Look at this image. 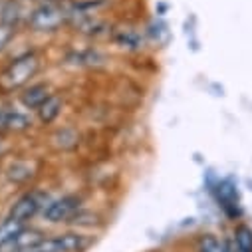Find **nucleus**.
<instances>
[{"label":"nucleus","instance_id":"21","mask_svg":"<svg viewBox=\"0 0 252 252\" xmlns=\"http://www.w3.org/2000/svg\"><path fill=\"white\" fill-rule=\"evenodd\" d=\"M0 119H2V105H0Z\"/></svg>","mask_w":252,"mask_h":252},{"label":"nucleus","instance_id":"2","mask_svg":"<svg viewBox=\"0 0 252 252\" xmlns=\"http://www.w3.org/2000/svg\"><path fill=\"white\" fill-rule=\"evenodd\" d=\"M70 16L66 10V4H36L26 14V28L32 34H56L64 26H68Z\"/></svg>","mask_w":252,"mask_h":252},{"label":"nucleus","instance_id":"13","mask_svg":"<svg viewBox=\"0 0 252 252\" xmlns=\"http://www.w3.org/2000/svg\"><path fill=\"white\" fill-rule=\"evenodd\" d=\"M66 60L70 62L72 66H76V68H95V66L103 64L105 56L97 48L90 46V48H80V50L70 52Z\"/></svg>","mask_w":252,"mask_h":252},{"label":"nucleus","instance_id":"18","mask_svg":"<svg viewBox=\"0 0 252 252\" xmlns=\"http://www.w3.org/2000/svg\"><path fill=\"white\" fill-rule=\"evenodd\" d=\"M99 215L97 213H92V211H86L84 207L70 219V222L68 224H72V226H76V230L78 228H92V226H95V224H99V222H95V220H90V219H97Z\"/></svg>","mask_w":252,"mask_h":252},{"label":"nucleus","instance_id":"5","mask_svg":"<svg viewBox=\"0 0 252 252\" xmlns=\"http://www.w3.org/2000/svg\"><path fill=\"white\" fill-rule=\"evenodd\" d=\"M82 209V199L78 195H62L58 199H50L46 209L42 211V219L48 224H68L70 219Z\"/></svg>","mask_w":252,"mask_h":252},{"label":"nucleus","instance_id":"11","mask_svg":"<svg viewBox=\"0 0 252 252\" xmlns=\"http://www.w3.org/2000/svg\"><path fill=\"white\" fill-rule=\"evenodd\" d=\"M111 6V0H68L66 10L70 20L84 16H97Z\"/></svg>","mask_w":252,"mask_h":252},{"label":"nucleus","instance_id":"8","mask_svg":"<svg viewBox=\"0 0 252 252\" xmlns=\"http://www.w3.org/2000/svg\"><path fill=\"white\" fill-rule=\"evenodd\" d=\"M52 94H56V92L50 86V82H32L22 92H18V103L26 111H36Z\"/></svg>","mask_w":252,"mask_h":252},{"label":"nucleus","instance_id":"10","mask_svg":"<svg viewBox=\"0 0 252 252\" xmlns=\"http://www.w3.org/2000/svg\"><path fill=\"white\" fill-rule=\"evenodd\" d=\"M64 105H66L64 97H62L60 94H52V95L34 111L36 121H38L40 125H44V127H48V125H54V123L62 117V113H64Z\"/></svg>","mask_w":252,"mask_h":252},{"label":"nucleus","instance_id":"4","mask_svg":"<svg viewBox=\"0 0 252 252\" xmlns=\"http://www.w3.org/2000/svg\"><path fill=\"white\" fill-rule=\"evenodd\" d=\"M48 195L44 191H38V189H32V191L22 193L18 199L12 201L10 209H8V217H12L18 222L30 224L36 217H42V211L48 205Z\"/></svg>","mask_w":252,"mask_h":252},{"label":"nucleus","instance_id":"19","mask_svg":"<svg viewBox=\"0 0 252 252\" xmlns=\"http://www.w3.org/2000/svg\"><path fill=\"white\" fill-rule=\"evenodd\" d=\"M16 30H18L16 26H10V24L0 22V54L10 48V44H12L14 38H16Z\"/></svg>","mask_w":252,"mask_h":252},{"label":"nucleus","instance_id":"1","mask_svg":"<svg viewBox=\"0 0 252 252\" xmlns=\"http://www.w3.org/2000/svg\"><path fill=\"white\" fill-rule=\"evenodd\" d=\"M42 70V58L36 52H24L12 58L0 72V92L16 94L26 86L36 82V76Z\"/></svg>","mask_w":252,"mask_h":252},{"label":"nucleus","instance_id":"6","mask_svg":"<svg viewBox=\"0 0 252 252\" xmlns=\"http://www.w3.org/2000/svg\"><path fill=\"white\" fill-rule=\"evenodd\" d=\"M68 28L74 30V34L86 38V40H101L111 38L113 30L109 20H105L101 14L97 16H84V18H72L68 22Z\"/></svg>","mask_w":252,"mask_h":252},{"label":"nucleus","instance_id":"12","mask_svg":"<svg viewBox=\"0 0 252 252\" xmlns=\"http://www.w3.org/2000/svg\"><path fill=\"white\" fill-rule=\"evenodd\" d=\"M226 242V252H252V226L238 222L232 228V234Z\"/></svg>","mask_w":252,"mask_h":252},{"label":"nucleus","instance_id":"16","mask_svg":"<svg viewBox=\"0 0 252 252\" xmlns=\"http://www.w3.org/2000/svg\"><path fill=\"white\" fill-rule=\"evenodd\" d=\"M34 177L32 173V167L28 163H20V161H12L6 169V179L10 183H16V185H24L28 183L30 179Z\"/></svg>","mask_w":252,"mask_h":252},{"label":"nucleus","instance_id":"14","mask_svg":"<svg viewBox=\"0 0 252 252\" xmlns=\"http://www.w3.org/2000/svg\"><path fill=\"white\" fill-rule=\"evenodd\" d=\"M26 226H28V224L18 222V220H14L12 217H6L4 220H0V252H4V250L18 238V234H20Z\"/></svg>","mask_w":252,"mask_h":252},{"label":"nucleus","instance_id":"3","mask_svg":"<svg viewBox=\"0 0 252 252\" xmlns=\"http://www.w3.org/2000/svg\"><path fill=\"white\" fill-rule=\"evenodd\" d=\"M92 244L90 234L82 230H66L58 234H46L28 252H86Z\"/></svg>","mask_w":252,"mask_h":252},{"label":"nucleus","instance_id":"20","mask_svg":"<svg viewBox=\"0 0 252 252\" xmlns=\"http://www.w3.org/2000/svg\"><path fill=\"white\" fill-rule=\"evenodd\" d=\"M36 4H66L68 0H34Z\"/></svg>","mask_w":252,"mask_h":252},{"label":"nucleus","instance_id":"17","mask_svg":"<svg viewBox=\"0 0 252 252\" xmlns=\"http://www.w3.org/2000/svg\"><path fill=\"white\" fill-rule=\"evenodd\" d=\"M197 252H226V242L213 232H205L197 240Z\"/></svg>","mask_w":252,"mask_h":252},{"label":"nucleus","instance_id":"9","mask_svg":"<svg viewBox=\"0 0 252 252\" xmlns=\"http://www.w3.org/2000/svg\"><path fill=\"white\" fill-rule=\"evenodd\" d=\"M111 42H113V46L117 50L127 52V54H137V52H141L145 48L143 34L137 28H131V26H123V28L113 30Z\"/></svg>","mask_w":252,"mask_h":252},{"label":"nucleus","instance_id":"15","mask_svg":"<svg viewBox=\"0 0 252 252\" xmlns=\"http://www.w3.org/2000/svg\"><path fill=\"white\" fill-rule=\"evenodd\" d=\"M219 203L226 211L228 217H236L238 215V195H236V189L232 185L222 183L219 187Z\"/></svg>","mask_w":252,"mask_h":252},{"label":"nucleus","instance_id":"7","mask_svg":"<svg viewBox=\"0 0 252 252\" xmlns=\"http://www.w3.org/2000/svg\"><path fill=\"white\" fill-rule=\"evenodd\" d=\"M34 127V121L24 107H4L2 105V119H0V133H14L22 135Z\"/></svg>","mask_w":252,"mask_h":252}]
</instances>
